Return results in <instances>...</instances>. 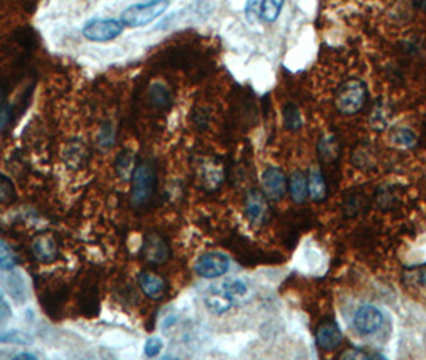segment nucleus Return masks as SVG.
Returning <instances> with one entry per match:
<instances>
[{
    "label": "nucleus",
    "instance_id": "obj_1",
    "mask_svg": "<svg viewBox=\"0 0 426 360\" xmlns=\"http://www.w3.org/2000/svg\"><path fill=\"white\" fill-rule=\"evenodd\" d=\"M366 100H367L366 85L362 84L361 80L351 79L338 88L337 96H335V106H337V109L342 114L353 116V114L359 112L362 109V106L366 105Z\"/></svg>",
    "mask_w": 426,
    "mask_h": 360
},
{
    "label": "nucleus",
    "instance_id": "obj_2",
    "mask_svg": "<svg viewBox=\"0 0 426 360\" xmlns=\"http://www.w3.org/2000/svg\"><path fill=\"white\" fill-rule=\"evenodd\" d=\"M168 8V0H149L145 4H135L122 13V22L128 27H143L149 25Z\"/></svg>",
    "mask_w": 426,
    "mask_h": 360
},
{
    "label": "nucleus",
    "instance_id": "obj_3",
    "mask_svg": "<svg viewBox=\"0 0 426 360\" xmlns=\"http://www.w3.org/2000/svg\"><path fill=\"white\" fill-rule=\"evenodd\" d=\"M133 186H132V200L135 205H143L151 199L152 192H154L156 185V175L154 170L151 168L149 164H141L136 167L133 175Z\"/></svg>",
    "mask_w": 426,
    "mask_h": 360
},
{
    "label": "nucleus",
    "instance_id": "obj_4",
    "mask_svg": "<svg viewBox=\"0 0 426 360\" xmlns=\"http://www.w3.org/2000/svg\"><path fill=\"white\" fill-rule=\"evenodd\" d=\"M124 31V22L117 20H92L84 27L85 39L92 42H111Z\"/></svg>",
    "mask_w": 426,
    "mask_h": 360
},
{
    "label": "nucleus",
    "instance_id": "obj_5",
    "mask_svg": "<svg viewBox=\"0 0 426 360\" xmlns=\"http://www.w3.org/2000/svg\"><path fill=\"white\" fill-rule=\"evenodd\" d=\"M194 269L199 276L204 279H217L228 272L229 260L228 256H225L223 253L212 251V253L202 255L201 258L196 261Z\"/></svg>",
    "mask_w": 426,
    "mask_h": 360
},
{
    "label": "nucleus",
    "instance_id": "obj_6",
    "mask_svg": "<svg viewBox=\"0 0 426 360\" xmlns=\"http://www.w3.org/2000/svg\"><path fill=\"white\" fill-rule=\"evenodd\" d=\"M385 317L382 311L375 306H361L356 311L353 325L357 333L361 335H373L383 327Z\"/></svg>",
    "mask_w": 426,
    "mask_h": 360
},
{
    "label": "nucleus",
    "instance_id": "obj_7",
    "mask_svg": "<svg viewBox=\"0 0 426 360\" xmlns=\"http://www.w3.org/2000/svg\"><path fill=\"white\" fill-rule=\"evenodd\" d=\"M261 186L268 200H281L287 189L286 175L279 167H268L261 175Z\"/></svg>",
    "mask_w": 426,
    "mask_h": 360
},
{
    "label": "nucleus",
    "instance_id": "obj_8",
    "mask_svg": "<svg viewBox=\"0 0 426 360\" xmlns=\"http://www.w3.org/2000/svg\"><path fill=\"white\" fill-rule=\"evenodd\" d=\"M268 197L263 191L252 189L246 199V215L253 225H263L268 220Z\"/></svg>",
    "mask_w": 426,
    "mask_h": 360
},
{
    "label": "nucleus",
    "instance_id": "obj_9",
    "mask_svg": "<svg viewBox=\"0 0 426 360\" xmlns=\"http://www.w3.org/2000/svg\"><path fill=\"white\" fill-rule=\"evenodd\" d=\"M143 253L145 258L149 262L161 265V262H166L168 260L170 250L166 240L159 236V234H149L145 240Z\"/></svg>",
    "mask_w": 426,
    "mask_h": 360
},
{
    "label": "nucleus",
    "instance_id": "obj_10",
    "mask_svg": "<svg viewBox=\"0 0 426 360\" xmlns=\"http://www.w3.org/2000/svg\"><path fill=\"white\" fill-rule=\"evenodd\" d=\"M342 338V331H340L338 325L335 322H324L316 335L317 346L324 351H332L335 347H338Z\"/></svg>",
    "mask_w": 426,
    "mask_h": 360
},
{
    "label": "nucleus",
    "instance_id": "obj_11",
    "mask_svg": "<svg viewBox=\"0 0 426 360\" xmlns=\"http://www.w3.org/2000/svg\"><path fill=\"white\" fill-rule=\"evenodd\" d=\"M32 251L34 256L42 262H52L58 256V247H56L55 239L48 234H42V236L34 239Z\"/></svg>",
    "mask_w": 426,
    "mask_h": 360
},
{
    "label": "nucleus",
    "instance_id": "obj_12",
    "mask_svg": "<svg viewBox=\"0 0 426 360\" xmlns=\"http://www.w3.org/2000/svg\"><path fill=\"white\" fill-rule=\"evenodd\" d=\"M232 302H234V300L221 288V285L210 290L206 296L207 309L212 311L213 314H225L226 311H229L232 307Z\"/></svg>",
    "mask_w": 426,
    "mask_h": 360
},
{
    "label": "nucleus",
    "instance_id": "obj_13",
    "mask_svg": "<svg viewBox=\"0 0 426 360\" xmlns=\"http://www.w3.org/2000/svg\"><path fill=\"white\" fill-rule=\"evenodd\" d=\"M138 280L143 293L152 300H159L164 293H166V282H164L162 277L156 276V274L143 272Z\"/></svg>",
    "mask_w": 426,
    "mask_h": 360
},
{
    "label": "nucleus",
    "instance_id": "obj_14",
    "mask_svg": "<svg viewBox=\"0 0 426 360\" xmlns=\"http://www.w3.org/2000/svg\"><path fill=\"white\" fill-rule=\"evenodd\" d=\"M308 196L311 197V200H314V202H322V200L327 197L326 180H324L321 170L317 168V167L309 170V176H308Z\"/></svg>",
    "mask_w": 426,
    "mask_h": 360
},
{
    "label": "nucleus",
    "instance_id": "obj_15",
    "mask_svg": "<svg viewBox=\"0 0 426 360\" xmlns=\"http://www.w3.org/2000/svg\"><path fill=\"white\" fill-rule=\"evenodd\" d=\"M291 187V196L295 204H303L308 197V178H306L303 171H295L288 182Z\"/></svg>",
    "mask_w": 426,
    "mask_h": 360
},
{
    "label": "nucleus",
    "instance_id": "obj_16",
    "mask_svg": "<svg viewBox=\"0 0 426 360\" xmlns=\"http://www.w3.org/2000/svg\"><path fill=\"white\" fill-rule=\"evenodd\" d=\"M149 101L154 107H167L172 102V95L167 87H164L162 84H154L149 88Z\"/></svg>",
    "mask_w": 426,
    "mask_h": 360
},
{
    "label": "nucleus",
    "instance_id": "obj_17",
    "mask_svg": "<svg viewBox=\"0 0 426 360\" xmlns=\"http://www.w3.org/2000/svg\"><path fill=\"white\" fill-rule=\"evenodd\" d=\"M284 2L286 0H263L261 2V18L266 22H274L279 18Z\"/></svg>",
    "mask_w": 426,
    "mask_h": 360
},
{
    "label": "nucleus",
    "instance_id": "obj_18",
    "mask_svg": "<svg viewBox=\"0 0 426 360\" xmlns=\"http://www.w3.org/2000/svg\"><path fill=\"white\" fill-rule=\"evenodd\" d=\"M284 124L291 131H297L302 127V116H300L298 107H295L293 105H288L286 109H284Z\"/></svg>",
    "mask_w": 426,
    "mask_h": 360
},
{
    "label": "nucleus",
    "instance_id": "obj_19",
    "mask_svg": "<svg viewBox=\"0 0 426 360\" xmlns=\"http://www.w3.org/2000/svg\"><path fill=\"white\" fill-rule=\"evenodd\" d=\"M391 140L402 147H412L417 142V136L408 128H397L391 135Z\"/></svg>",
    "mask_w": 426,
    "mask_h": 360
},
{
    "label": "nucleus",
    "instance_id": "obj_20",
    "mask_svg": "<svg viewBox=\"0 0 426 360\" xmlns=\"http://www.w3.org/2000/svg\"><path fill=\"white\" fill-rule=\"evenodd\" d=\"M116 168L119 176L122 178H128L130 175H133V156L130 152H122L121 156L116 160Z\"/></svg>",
    "mask_w": 426,
    "mask_h": 360
},
{
    "label": "nucleus",
    "instance_id": "obj_21",
    "mask_svg": "<svg viewBox=\"0 0 426 360\" xmlns=\"http://www.w3.org/2000/svg\"><path fill=\"white\" fill-rule=\"evenodd\" d=\"M16 266V256L7 244L0 242V269L10 271Z\"/></svg>",
    "mask_w": 426,
    "mask_h": 360
},
{
    "label": "nucleus",
    "instance_id": "obj_22",
    "mask_svg": "<svg viewBox=\"0 0 426 360\" xmlns=\"http://www.w3.org/2000/svg\"><path fill=\"white\" fill-rule=\"evenodd\" d=\"M221 288H223L226 293H228L232 300L236 298H242L244 295H247V285L242 282V280H228V282H225L221 285Z\"/></svg>",
    "mask_w": 426,
    "mask_h": 360
},
{
    "label": "nucleus",
    "instance_id": "obj_23",
    "mask_svg": "<svg viewBox=\"0 0 426 360\" xmlns=\"http://www.w3.org/2000/svg\"><path fill=\"white\" fill-rule=\"evenodd\" d=\"M319 154L326 162H331L337 157V141H335L333 136H327L319 142Z\"/></svg>",
    "mask_w": 426,
    "mask_h": 360
},
{
    "label": "nucleus",
    "instance_id": "obj_24",
    "mask_svg": "<svg viewBox=\"0 0 426 360\" xmlns=\"http://www.w3.org/2000/svg\"><path fill=\"white\" fill-rule=\"evenodd\" d=\"M16 191L13 182H11L7 176L0 175V204L11 202L15 199Z\"/></svg>",
    "mask_w": 426,
    "mask_h": 360
},
{
    "label": "nucleus",
    "instance_id": "obj_25",
    "mask_svg": "<svg viewBox=\"0 0 426 360\" xmlns=\"http://www.w3.org/2000/svg\"><path fill=\"white\" fill-rule=\"evenodd\" d=\"M162 351V341L156 338V336H152V338H149L146 341V346H145V354L147 357H156L161 354Z\"/></svg>",
    "mask_w": 426,
    "mask_h": 360
},
{
    "label": "nucleus",
    "instance_id": "obj_26",
    "mask_svg": "<svg viewBox=\"0 0 426 360\" xmlns=\"http://www.w3.org/2000/svg\"><path fill=\"white\" fill-rule=\"evenodd\" d=\"M0 342H15V345H25V342H29V338H26V336L20 333V331H8V333L0 335Z\"/></svg>",
    "mask_w": 426,
    "mask_h": 360
},
{
    "label": "nucleus",
    "instance_id": "obj_27",
    "mask_svg": "<svg viewBox=\"0 0 426 360\" xmlns=\"http://www.w3.org/2000/svg\"><path fill=\"white\" fill-rule=\"evenodd\" d=\"M11 117V109L8 106H4L2 109H0V131H4L5 127H7Z\"/></svg>",
    "mask_w": 426,
    "mask_h": 360
},
{
    "label": "nucleus",
    "instance_id": "obj_28",
    "mask_svg": "<svg viewBox=\"0 0 426 360\" xmlns=\"http://www.w3.org/2000/svg\"><path fill=\"white\" fill-rule=\"evenodd\" d=\"M343 357H350V359H372L373 356H371V354H367L366 351H361V349H351V351H346L343 354Z\"/></svg>",
    "mask_w": 426,
    "mask_h": 360
},
{
    "label": "nucleus",
    "instance_id": "obj_29",
    "mask_svg": "<svg viewBox=\"0 0 426 360\" xmlns=\"http://www.w3.org/2000/svg\"><path fill=\"white\" fill-rule=\"evenodd\" d=\"M15 359H37V357L29 352H21V354H18V356H15Z\"/></svg>",
    "mask_w": 426,
    "mask_h": 360
},
{
    "label": "nucleus",
    "instance_id": "obj_30",
    "mask_svg": "<svg viewBox=\"0 0 426 360\" xmlns=\"http://www.w3.org/2000/svg\"><path fill=\"white\" fill-rule=\"evenodd\" d=\"M420 282H422V285L426 288V269H423L422 274H420Z\"/></svg>",
    "mask_w": 426,
    "mask_h": 360
},
{
    "label": "nucleus",
    "instance_id": "obj_31",
    "mask_svg": "<svg viewBox=\"0 0 426 360\" xmlns=\"http://www.w3.org/2000/svg\"><path fill=\"white\" fill-rule=\"evenodd\" d=\"M4 96H5V91L2 88V84H0V106H2V102H4Z\"/></svg>",
    "mask_w": 426,
    "mask_h": 360
},
{
    "label": "nucleus",
    "instance_id": "obj_32",
    "mask_svg": "<svg viewBox=\"0 0 426 360\" xmlns=\"http://www.w3.org/2000/svg\"><path fill=\"white\" fill-rule=\"evenodd\" d=\"M423 8L426 10V0H423Z\"/></svg>",
    "mask_w": 426,
    "mask_h": 360
},
{
    "label": "nucleus",
    "instance_id": "obj_33",
    "mask_svg": "<svg viewBox=\"0 0 426 360\" xmlns=\"http://www.w3.org/2000/svg\"><path fill=\"white\" fill-rule=\"evenodd\" d=\"M0 300H2V291H0Z\"/></svg>",
    "mask_w": 426,
    "mask_h": 360
},
{
    "label": "nucleus",
    "instance_id": "obj_34",
    "mask_svg": "<svg viewBox=\"0 0 426 360\" xmlns=\"http://www.w3.org/2000/svg\"><path fill=\"white\" fill-rule=\"evenodd\" d=\"M0 356H2V354H0Z\"/></svg>",
    "mask_w": 426,
    "mask_h": 360
}]
</instances>
